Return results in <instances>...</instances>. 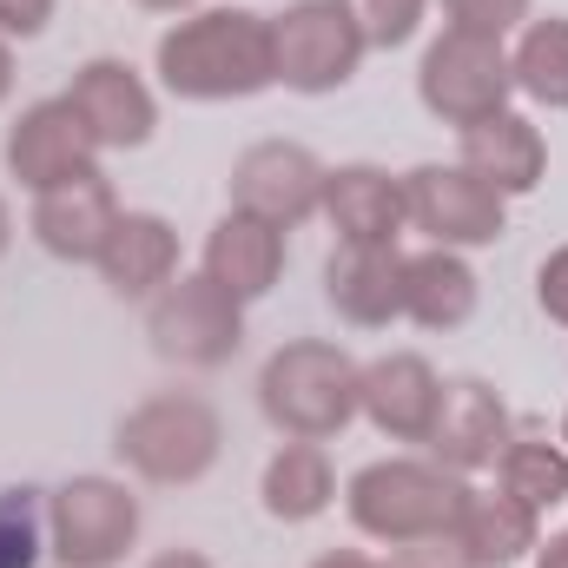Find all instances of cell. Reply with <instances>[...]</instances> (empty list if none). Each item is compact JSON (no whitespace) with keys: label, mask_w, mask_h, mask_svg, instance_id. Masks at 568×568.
<instances>
[{"label":"cell","mask_w":568,"mask_h":568,"mask_svg":"<svg viewBox=\"0 0 568 568\" xmlns=\"http://www.w3.org/2000/svg\"><path fill=\"white\" fill-rule=\"evenodd\" d=\"M324 297L357 331L404 317V252L397 245H337L324 265Z\"/></svg>","instance_id":"obj_17"},{"label":"cell","mask_w":568,"mask_h":568,"mask_svg":"<svg viewBox=\"0 0 568 568\" xmlns=\"http://www.w3.org/2000/svg\"><path fill=\"white\" fill-rule=\"evenodd\" d=\"M509 73H516V93H529L549 113H568V13L523 27V40L509 53Z\"/></svg>","instance_id":"obj_24"},{"label":"cell","mask_w":568,"mask_h":568,"mask_svg":"<svg viewBox=\"0 0 568 568\" xmlns=\"http://www.w3.org/2000/svg\"><path fill=\"white\" fill-rule=\"evenodd\" d=\"M145 337L179 371H219L245 344V304L219 291L205 272H192V278H172L159 297H145Z\"/></svg>","instance_id":"obj_6"},{"label":"cell","mask_w":568,"mask_h":568,"mask_svg":"<svg viewBox=\"0 0 568 568\" xmlns=\"http://www.w3.org/2000/svg\"><path fill=\"white\" fill-rule=\"evenodd\" d=\"M67 100L87 120V133L100 140V152H133L159 126V100H152V87H145L126 60H87L73 73Z\"/></svg>","instance_id":"obj_13"},{"label":"cell","mask_w":568,"mask_h":568,"mask_svg":"<svg viewBox=\"0 0 568 568\" xmlns=\"http://www.w3.org/2000/svg\"><path fill=\"white\" fill-rule=\"evenodd\" d=\"M424 443L456 476L496 469V456L509 449V410L483 377H456V384H443V404H436V424H429Z\"/></svg>","instance_id":"obj_14"},{"label":"cell","mask_w":568,"mask_h":568,"mask_svg":"<svg viewBox=\"0 0 568 568\" xmlns=\"http://www.w3.org/2000/svg\"><path fill=\"white\" fill-rule=\"evenodd\" d=\"M344 7H351V20H357L364 47H384V53H390V47L417 40L429 0H344Z\"/></svg>","instance_id":"obj_26"},{"label":"cell","mask_w":568,"mask_h":568,"mask_svg":"<svg viewBox=\"0 0 568 568\" xmlns=\"http://www.w3.org/2000/svg\"><path fill=\"white\" fill-rule=\"evenodd\" d=\"M404 212L443 252H469V245H496L509 232V199L496 185H483L463 165H417L404 172Z\"/></svg>","instance_id":"obj_9"},{"label":"cell","mask_w":568,"mask_h":568,"mask_svg":"<svg viewBox=\"0 0 568 568\" xmlns=\"http://www.w3.org/2000/svg\"><path fill=\"white\" fill-rule=\"evenodd\" d=\"M357 377L364 364L324 337H291L265 357L258 371V410L272 429L297 436V443H324L357 417Z\"/></svg>","instance_id":"obj_3"},{"label":"cell","mask_w":568,"mask_h":568,"mask_svg":"<svg viewBox=\"0 0 568 568\" xmlns=\"http://www.w3.org/2000/svg\"><path fill=\"white\" fill-rule=\"evenodd\" d=\"M40 562V523H33V489L0 496V568H33Z\"/></svg>","instance_id":"obj_27"},{"label":"cell","mask_w":568,"mask_h":568,"mask_svg":"<svg viewBox=\"0 0 568 568\" xmlns=\"http://www.w3.org/2000/svg\"><path fill=\"white\" fill-rule=\"evenodd\" d=\"M100 278L113 297H159L179 278V232L159 212H120V225L100 252Z\"/></svg>","instance_id":"obj_20"},{"label":"cell","mask_w":568,"mask_h":568,"mask_svg":"<svg viewBox=\"0 0 568 568\" xmlns=\"http://www.w3.org/2000/svg\"><path fill=\"white\" fill-rule=\"evenodd\" d=\"M476 311V272L463 265V252L429 245L417 258H404V317H417L424 331H456Z\"/></svg>","instance_id":"obj_22"},{"label":"cell","mask_w":568,"mask_h":568,"mask_svg":"<svg viewBox=\"0 0 568 568\" xmlns=\"http://www.w3.org/2000/svg\"><path fill=\"white\" fill-rule=\"evenodd\" d=\"M456 165L476 172L483 185H496L503 199L516 192H536L542 172H549V140L523 120V113H496V120H476L456 133Z\"/></svg>","instance_id":"obj_18"},{"label":"cell","mask_w":568,"mask_h":568,"mask_svg":"<svg viewBox=\"0 0 568 568\" xmlns=\"http://www.w3.org/2000/svg\"><path fill=\"white\" fill-rule=\"evenodd\" d=\"M311 568H384V562H371L364 549H331V556H317Z\"/></svg>","instance_id":"obj_33"},{"label":"cell","mask_w":568,"mask_h":568,"mask_svg":"<svg viewBox=\"0 0 568 568\" xmlns=\"http://www.w3.org/2000/svg\"><path fill=\"white\" fill-rule=\"evenodd\" d=\"M113 449L120 463L145 476V483H165V489H185L199 483L219 449H225V424L205 397L192 390H165V397H145L140 410H126L120 429H113Z\"/></svg>","instance_id":"obj_4"},{"label":"cell","mask_w":568,"mask_h":568,"mask_svg":"<svg viewBox=\"0 0 568 568\" xmlns=\"http://www.w3.org/2000/svg\"><path fill=\"white\" fill-rule=\"evenodd\" d=\"M140 7H152V13H192L199 0H140Z\"/></svg>","instance_id":"obj_36"},{"label":"cell","mask_w":568,"mask_h":568,"mask_svg":"<svg viewBox=\"0 0 568 568\" xmlns=\"http://www.w3.org/2000/svg\"><path fill=\"white\" fill-rule=\"evenodd\" d=\"M27 225H33L40 252H53L67 265H100V252H106V239L120 225V199H113L106 172L93 165V172H80V179H67L53 192H33Z\"/></svg>","instance_id":"obj_12"},{"label":"cell","mask_w":568,"mask_h":568,"mask_svg":"<svg viewBox=\"0 0 568 568\" xmlns=\"http://www.w3.org/2000/svg\"><path fill=\"white\" fill-rule=\"evenodd\" d=\"M417 93L443 126H476V120H496L509 113V93H516V73H509V47L489 40V33H463V27H443L424 47V67H417Z\"/></svg>","instance_id":"obj_5"},{"label":"cell","mask_w":568,"mask_h":568,"mask_svg":"<svg viewBox=\"0 0 568 568\" xmlns=\"http://www.w3.org/2000/svg\"><path fill=\"white\" fill-rule=\"evenodd\" d=\"M443 13H449V27H463V33H489V40H503L509 27L529 20V0H443Z\"/></svg>","instance_id":"obj_28"},{"label":"cell","mask_w":568,"mask_h":568,"mask_svg":"<svg viewBox=\"0 0 568 568\" xmlns=\"http://www.w3.org/2000/svg\"><path fill=\"white\" fill-rule=\"evenodd\" d=\"M436 404H443V377L417 351H390V357L364 364V377H357V417H371L390 443H424L436 424Z\"/></svg>","instance_id":"obj_15"},{"label":"cell","mask_w":568,"mask_h":568,"mask_svg":"<svg viewBox=\"0 0 568 568\" xmlns=\"http://www.w3.org/2000/svg\"><path fill=\"white\" fill-rule=\"evenodd\" d=\"M384 568H476V562L456 549V536H429V542H397V556Z\"/></svg>","instance_id":"obj_29"},{"label":"cell","mask_w":568,"mask_h":568,"mask_svg":"<svg viewBox=\"0 0 568 568\" xmlns=\"http://www.w3.org/2000/svg\"><path fill=\"white\" fill-rule=\"evenodd\" d=\"M536 542H542V516L529 509V503H516V496H476L469 489V503H463V516H456V549L469 556L476 568H509L523 562V556H536Z\"/></svg>","instance_id":"obj_21"},{"label":"cell","mask_w":568,"mask_h":568,"mask_svg":"<svg viewBox=\"0 0 568 568\" xmlns=\"http://www.w3.org/2000/svg\"><path fill=\"white\" fill-rule=\"evenodd\" d=\"M324 219L337 245H397V232L410 225L404 179H390L384 165H337L324 172Z\"/></svg>","instance_id":"obj_16"},{"label":"cell","mask_w":568,"mask_h":568,"mask_svg":"<svg viewBox=\"0 0 568 568\" xmlns=\"http://www.w3.org/2000/svg\"><path fill=\"white\" fill-rule=\"evenodd\" d=\"M53 20V0H0V40H33Z\"/></svg>","instance_id":"obj_31"},{"label":"cell","mask_w":568,"mask_h":568,"mask_svg":"<svg viewBox=\"0 0 568 568\" xmlns=\"http://www.w3.org/2000/svg\"><path fill=\"white\" fill-rule=\"evenodd\" d=\"M536 297H542V311L568 324V245H556L549 258H542V272H536Z\"/></svg>","instance_id":"obj_30"},{"label":"cell","mask_w":568,"mask_h":568,"mask_svg":"<svg viewBox=\"0 0 568 568\" xmlns=\"http://www.w3.org/2000/svg\"><path fill=\"white\" fill-rule=\"evenodd\" d=\"M232 212H252L278 232L304 225L311 212H324V165L291 140L245 145L232 165Z\"/></svg>","instance_id":"obj_10"},{"label":"cell","mask_w":568,"mask_h":568,"mask_svg":"<svg viewBox=\"0 0 568 568\" xmlns=\"http://www.w3.org/2000/svg\"><path fill=\"white\" fill-rule=\"evenodd\" d=\"M469 503V483L456 469H443L436 456H384V463H364L344 489V509L351 523L371 536V542H429V536H456V516Z\"/></svg>","instance_id":"obj_2"},{"label":"cell","mask_w":568,"mask_h":568,"mask_svg":"<svg viewBox=\"0 0 568 568\" xmlns=\"http://www.w3.org/2000/svg\"><path fill=\"white\" fill-rule=\"evenodd\" d=\"M7 239H13V219H7V199H0V252H7Z\"/></svg>","instance_id":"obj_37"},{"label":"cell","mask_w":568,"mask_h":568,"mask_svg":"<svg viewBox=\"0 0 568 568\" xmlns=\"http://www.w3.org/2000/svg\"><path fill=\"white\" fill-rule=\"evenodd\" d=\"M205 278L219 291H232L239 304L265 297L284 278V232L252 219V212H225L205 239Z\"/></svg>","instance_id":"obj_19"},{"label":"cell","mask_w":568,"mask_h":568,"mask_svg":"<svg viewBox=\"0 0 568 568\" xmlns=\"http://www.w3.org/2000/svg\"><path fill=\"white\" fill-rule=\"evenodd\" d=\"M364 53L371 47L344 0H297L272 13V67H278V87L291 93H337Z\"/></svg>","instance_id":"obj_7"},{"label":"cell","mask_w":568,"mask_h":568,"mask_svg":"<svg viewBox=\"0 0 568 568\" xmlns=\"http://www.w3.org/2000/svg\"><path fill=\"white\" fill-rule=\"evenodd\" d=\"M258 496H265V516L272 523H317L324 509H331V496H337V476H331V456H324V443H284L278 456L265 463V483H258Z\"/></svg>","instance_id":"obj_23"},{"label":"cell","mask_w":568,"mask_h":568,"mask_svg":"<svg viewBox=\"0 0 568 568\" xmlns=\"http://www.w3.org/2000/svg\"><path fill=\"white\" fill-rule=\"evenodd\" d=\"M496 489L529 503L536 516L568 503V449H556V443H509L496 456Z\"/></svg>","instance_id":"obj_25"},{"label":"cell","mask_w":568,"mask_h":568,"mask_svg":"<svg viewBox=\"0 0 568 568\" xmlns=\"http://www.w3.org/2000/svg\"><path fill=\"white\" fill-rule=\"evenodd\" d=\"M47 536L67 568H113L140 542V496L113 476H73L47 503Z\"/></svg>","instance_id":"obj_8"},{"label":"cell","mask_w":568,"mask_h":568,"mask_svg":"<svg viewBox=\"0 0 568 568\" xmlns=\"http://www.w3.org/2000/svg\"><path fill=\"white\" fill-rule=\"evenodd\" d=\"M159 87L172 100L192 106H219V100H252L265 87H278L272 67V20L245 13V7H199L185 20H172L159 33Z\"/></svg>","instance_id":"obj_1"},{"label":"cell","mask_w":568,"mask_h":568,"mask_svg":"<svg viewBox=\"0 0 568 568\" xmlns=\"http://www.w3.org/2000/svg\"><path fill=\"white\" fill-rule=\"evenodd\" d=\"M7 93H13V47L0 40V100H7Z\"/></svg>","instance_id":"obj_35"},{"label":"cell","mask_w":568,"mask_h":568,"mask_svg":"<svg viewBox=\"0 0 568 568\" xmlns=\"http://www.w3.org/2000/svg\"><path fill=\"white\" fill-rule=\"evenodd\" d=\"M536 568H568V529L549 536V542H536Z\"/></svg>","instance_id":"obj_32"},{"label":"cell","mask_w":568,"mask_h":568,"mask_svg":"<svg viewBox=\"0 0 568 568\" xmlns=\"http://www.w3.org/2000/svg\"><path fill=\"white\" fill-rule=\"evenodd\" d=\"M145 568H212V562H205L199 549H165V556H152Z\"/></svg>","instance_id":"obj_34"},{"label":"cell","mask_w":568,"mask_h":568,"mask_svg":"<svg viewBox=\"0 0 568 568\" xmlns=\"http://www.w3.org/2000/svg\"><path fill=\"white\" fill-rule=\"evenodd\" d=\"M100 140L87 133V120L73 113V100H33L13 126H7V172L27 185V192H53L80 172H93Z\"/></svg>","instance_id":"obj_11"},{"label":"cell","mask_w":568,"mask_h":568,"mask_svg":"<svg viewBox=\"0 0 568 568\" xmlns=\"http://www.w3.org/2000/svg\"><path fill=\"white\" fill-rule=\"evenodd\" d=\"M562 443H568V410H562Z\"/></svg>","instance_id":"obj_38"}]
</instances>
